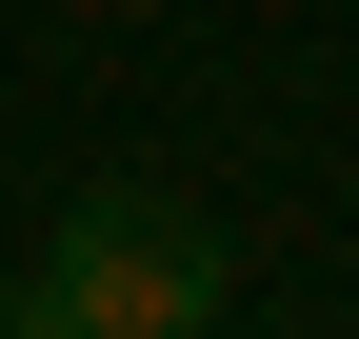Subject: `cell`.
Listing matches in <instances>:
<instances>
[{
  "label": "cell",
  "mask_w": 359,
  "mask_h": 339,
  "mask_svg": "<svg viewBox=\"0 0 359 339\" xmlns=\"http://www.w3.org/2000/svg\"><path fill=\"white\" fill-rule=\"evenodd\" d=\"M219 300H240V260H219L200 200L100 180V200H60V240H40V279H20L0 319H40V339H200Z\"/></svg>",
  "instance_id": "6da1fadb"
}]
</instances>
